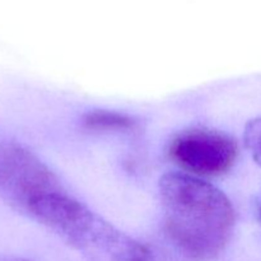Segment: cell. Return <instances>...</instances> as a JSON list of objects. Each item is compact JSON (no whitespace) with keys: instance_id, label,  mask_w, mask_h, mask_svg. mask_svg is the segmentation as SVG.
I'll return each mask as SVG.
<instances>
[{"instance_id":"6da1fadb","label":"cell","mask_w":261,"mask_h":261,"mask_svg":"<svg viewBox=\"0 0 261 261\" xmlns=\"http://www.w3.org/2000/svg\"><path fill=\"white\" fill-rule=\"evenodd\" d=\"M165 228L171 241L188 257L216 259L231 240L234 209L226 194L186 172H168L160 178Z\"/></svg>"},{"instance_id":"7a4b0ae2","label":"cell","mask_w":261,"mask_h":261,"mask_svg":"<svg viewBox=\"0 0 261 261\" xmlns=\"http://www.w3.org/2000/svg\"><path fill=\"white\" fill-rule=\"evenodd\" d=\"M30 217L92 261H149V251L144 245L65 191L43 198L36 204Z\"/></svg>"},{"instance_id":"3957f363","label":"cell","mask_w":261,"mask_h":261,"mask_svg":"<svg viewBox=\"0 0 261 261\" xmlns=\"http://www.w3.org/2000/svg\"><path fill=\"white\" fill-rule=\"evenodd\" d=\"M63 186L55 173L20 143L0 139V199L31 216L36 204Z\"/></svg>"},{"instance_id":"277c9868","label":"cell","mask_w":261,"mask_h":261,"mask_svg":"<svg viewBox=\"0 0 261 261\" xmlns=\"http://www.w3.org/2000/svg\"><path fill=\"white\" fill-rule=\"evenodd\" d=\"M168 153L171 160L189 175L212 177L231 170L239 147L234 138L222 130L195 126L176 134Z\"/></svg>"},{"instance_id":"5b68a950","label":"cell","mask_w":261,"mask_h":261,"mask_svg":"<svg viewBox=\"0 0 261 261\" xmlns=\"http://www.w3.org/2000/svg\"><path fill=\"white\" fill-rule=\"evenodd\" d=\"M83 125L96 132H115L132 130L137 126V121L129 115L109 110H94L83 116Z\"/></svg>"},{"instance_id":"8992f818","label":"cell","mask_w":261,"mask_h":261,"mask_svg":"<svg viewBox=\"0 0 261 261\" xmlns=\"http://www.w3.org/2000/svg\"><path fill=\"white\" fill-rule=\"evenodd\" d=\"M244 140L252 160L261 166V117L250 120L245 126Z\"/></svg>"},{"instance_id":"52a82bcc","label":"cell","mask_w":261,"mask_h":261,"mask_svg":"<svg viewBox=\"0 0 261 261\" xmlns=\"http://www.w3.org/2000/svg\"><path fill=\"white\" fill-rule=\"evenodd\" d=\"M0 261H31V260L23 259V257H17V256H8V255H0Z\"/></svg>"},{"instance_id":"ba28073f","label":"cell","mask_w":261,"mask_h":261,"mask_svg":"<svg viewBox=\"0 0 261 261\" xmlns=\"http://www.w3.org/2000/svg\"><path fill=\"white\" fill-rule=\"evenodd\" d=\"M260 218H261V208H260Z\"/></svg>"}]
</instances>
